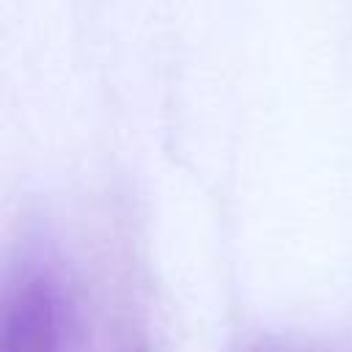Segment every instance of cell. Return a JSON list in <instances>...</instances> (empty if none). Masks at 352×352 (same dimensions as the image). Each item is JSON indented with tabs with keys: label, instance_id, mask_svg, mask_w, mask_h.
<instances>
[{
	"label": "cell",
	"instance_id": "cell-1",
	"mask_svg": "<svg viewBox=\"0 0 352 352\" xmlns=\"http://www.w3.org/2000/svg\"><path fill=\"white\" fill-rule=\"evenodd\" d=\"M60 292L50 275L22 278L3 302L0 352H60Z\"/></svg>",
	"mask_w": 352,
	"mask_h": 352
}]
</instances>
